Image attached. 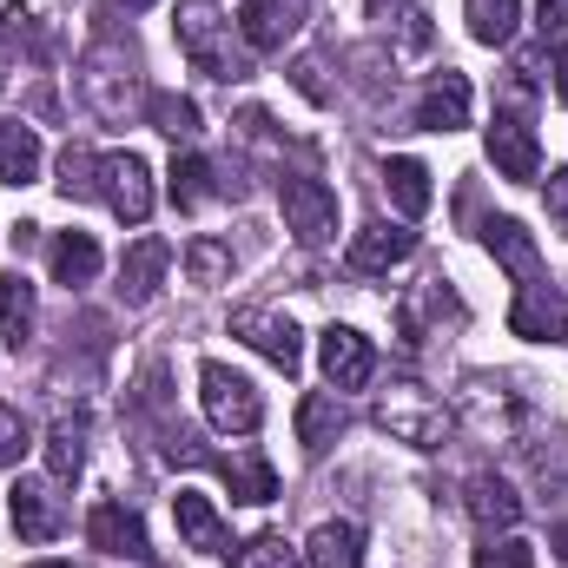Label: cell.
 <instances>
[{
  "mask_svg": "<svg viewBox=\"0 0 568 568\" xmlns=\"http://www.w3.org/2000/svg\"><path fill=\"white\" fill-rule=\"evenodd\" d=\"M542 27H549V33H562V27H568V0H542Z\"/></svg>",
  "mask_w": 568,
  "mask_h": 568,
  "instance_id": "obj_39",
  "label": "cell"
},
{
  "mask_svg": "<svg viewBox=\"0 0 568 568\" xmlns=\"http://www.w3.org/2000/svg\"><path fill=\"white\" fill-rule=\"evenodd\" d=\"M60 192L67 199H93V152H80V145L60 152Z\"/></svg>",
  "mask_w": 568,
  "mask_h": 568,
  "instance_id": "obj_35",
  "label": "cell"
},
{
  "mask_svg": "<svg viewBox=\"0 0 568 568\" xmlns=\"http://www.w3.org/2000/svg\"><path fill=\"white\" fill-rule=\"evenodd\" d=\"M165 265H172V245L165 239H140L126 258H120V291H126V304H145L159 278H165Z\"/></svg>",
  "mask_w": 568,
  "mask_h": 568,
  "instance_id": "obj_20",
  "label": "cell"
},
{
  "mask_svg": "<svg viewBox=\"0 0 568 568\" xmlns=\"http://www.w3.org/2000/svg\"><path fill=\"white\" fill-rule=\"evenodd\" d=\"M199 404H205V424L225 429V436H252L265 424V397L252 377H239L232 364H205L199 371Z\"/></svg>",
  "mask_w": 568,
  "mask_h": 568,
  "instance_id": "obj_4",
  "label": "cell"
},
{
  "mask_svg": "<svg viewBox=\"0 0 568 568\" xmlns=\"http://www.w3.org/2000/svg\"><path fill=\"white\" fill-rule=\"evenodd\" d=\"M371 417H377V429H390L410 449H443V436H449V410H443V397L424 390V384H390Z\"/></svg>",
  "mask_w": 568,
  "mask_h": 568,
  "instance_id": "obj_3",
  "label": "cell"
},
{
  "mask_svg": "<svg viewBox=\"0 0 568 568\" xmlns=\"http://www.w3.org/2000/svg\"><path fill=\"white\" fill-rule=\"evenodd\" d=\"M0 179L7 185H33L40 179V140H33V126H0Z\"/></svg>",
  "mask_w": 568,
  "mask_h": 568,
  "instance_id": "obj_28",
  "label": "cell"
},
{
  "mask_svg": "<svg viewBox=\"0 0 568 568\" xmlns=\"http://www.w3.org/2000/svg\"><path fill=\"white\" fill-rule=\"evenodd\" d=\"M80 469H87V436L73 424H53L47 429V476L53 483H73Z\"/></svg>",
  "mask_w": 568,
  "mask_h": 568,
  "instance_id": "obj_31",
  "label": "cell"
},
{
  "mask_svg": "<svg viewBox=\"0 0 568 568\" xmlns=\"http://www.w3.org/2000/svg\"><path fill=\"white\" fill-rule=\"evenodd\" d=\"M93 199H106L113 219L145 225L152 219V165L140 152H100L93 159Z\"/></svg>",
  "mask_w": 568,
  "mask_h": 568,
  "instance_id": "obj_6",
  "label": "cell"
},
{
  "mask_svg": "<svg viewBox=\"0 0 568 568\" xmlns=\"http://www.w3.org/2000/svg\"><path fill=\"white\" fill-rule=\"evenodd\" d=\"M556 100L568 106V40H562V53H556Z\"/></svg>",
  "mask_w": 568,
  "mask_h": 568,
  "instance_id": "obj_40",
  "label": "cell"
},
{
  "mask_svg": "<svg viewBox=\"0 0 568 568\" xmlns=\"http://www.w3.org/2000/svg\"><path fill=\"white\" fill-rule=\"evenodd\" d=\"M509 331L529 337V344H562L568 337V297L542 284H516V311H509Z\"/></svg>",
  "mask_w": 568,
  "mask_h": 568,
  "instance_id": "obj_9",
  "label": "cell"
},
{
  "mask_svg": "<svg viewBox=\"0 0 568 568\" xmlns=\"http://www.w3.org/2000/svg\"><path fill=\"white\" fill-rule=\"evenodd\" d=\"M542 199H549V225H556V232H568V165H562V172H549Z\"/></svg>",
  "mask_w": 568,
  "mask_h": 568,
  "instance_id": "obj_38",
  "label": "cell"
},
{
  "mask_svg": "<svg viewBox=\"0 0 568 568\" xmlns=\"http://www.w3.org/2000/svg\"><path fill=\"white\" fill-rule=\"evenodd\" d=\"M311 568H364V529L357 523H317L304 542Z\"/></svg>",
  "mask_w": 568,
  "mask_h": 568,
  "instance_id": "obj_19",
  "label": "cell"
},
{
  "mask_svg": "<svg viewBox=\"0 0 568 568\" xmlns=\"http://www.w3.org/2000/svg\"><path fill=\"white\" fill-rule=\"evenodd\" d=\"M483 245H489V258H496L516 284H542V252H536V239H529L516 219H489V225H483Z\"/></svg>",
  "mask_w": 568,
  "mask_h": 568,
  "instance_id": "obj_16",
  "label": "cell"
},
{
  "mask_svg": "<svg viewBox=\"0 0 568 568\" xmlns=\"http://www.w3.org/2000/svg\"><path fill=\"white\" fill-rule=\"evenodd\" d=\"M337 436H344V404L324 397V390H311V397L297 404V443H304V449H331Z\"/></svg>",
  "mask_w": 568,
  "mask_h": 568,
  "instance_id": "obj_26",
  "label": "cell"
},
{
  "mask_svg": "<svg viewBox=\"0 0 568 568\" xmlns=\"http://www.w3.org/2000/svg\"><path fill=\"white\" fill-rule=\"evenodd\" d=\"M410 252H417V232H410V225H390V219H377V225H364V232L351 239V272L377 278V272L404 265Z\"/></svg>",
  "mask_w": 568,
  "mask_h": 568,
  "instance_id": "obj_13",
  "label": "cell"
},
{
  "mask_svg": "<svg viewBox=\"0 0 568 568\" xmlns=\"http://www.w3.org/2000/svg\"><path fill=\"white\" fill-rule=\"evenodd\" d=\"M185 278L199 284V291L225 284V278H232V245H225V239H205V232H199V239L185 245Z\"/></svg>",
  "mask_w": 568,
  "mask_h": 568,
  "instance_id": "obj_29",
  "label": "cell"
},
{
  "mask_svg": "<svg viewBox=\"0 0 568 568\" xmlns=\"http://www.w3.org/2000/svg\"><path fill=\"white\" fill-rule=\"evenodd\" d=\"M232 568H297V549L284 536H252L245 549H232Z\"/></svg>",
  "mask_w": 568,
  "mask_h": 568,
  "instance_id": "obj_34",
  "label": "cell"
},
{
  "mask_svg": "<svg viewBox=\"0 0 568 568\" xmlns=\"http://www.w3.org/2000/svg\"><path fill=\"white\" fill-rule=\"evenodd\" d=\"M297 27H304V0H245L239 7V40L252 53H278Z\"/></svg>",
  "mask_w": 568,
  "mask_h": 568,
  "instance_id": "obj_12",
  "label": "cell"
},
{
  "mask_svg": "<svg viewBox=\"0 0 568 568\" xmlns=\"http://www.w3.org/2000/svg\"><path fill=\"white\" fill-rule=\"evenodd\" d=\"M27 568H73V562H27Z\"/></svg>",
  "mask_w": 568,
  "mask_h": 568,
  "instance_id": "obj_41",
  "label": "cell"
},
{
  "mask_svg": "<svg viewBox=\"0 0 568 568\" xmlns=\"http://www.w3.org/2000/svg\"><path fill=\"white\" fill-rule=\"evenodd\" d=\"M489 165L503 179H516V185L542 172V145H536V126L523 113H496V126H489Z\"/></svg>",
  "mask_w": 568,
  "mask_h": 568,
  "instance_id": "obj_10",
  "label": "cell"
},
{
  "mask_svg": "<svg viewBox=\"0 0 568 568\" xmlns=\"http://www.w3.org/2000/svg\"><path fill=\"white\" fill-rule=\"evenodd\" d=\"M410 120H417L424 133H456V126H469V80H463L456 67H443L424 87V100H417Z\"/></svg>",
  "mask_w": 568,
  "mask_h": 568,
  "instance_id": "obj_15",
  "label": "cell"
},
{
  "mask_svg": "<svg viewBox=\"0 0 568 568\" xmlns=\"http://www.w3.org/2000/svg\"><path fill=\"white\" fill-rule=\"evenodd\" d=\"M27 449H33V436H27V424H20V410L0 404V463H20Z\"/></svg>",
  "mask_w": 568,
  "mask_h": 568,
  "instance_id": "obj_37",
  "label": "cell"
},
{
  "mask_svg": "<svg viewBox=\"0 0 568 568\" xmlns=\"http://www.w3.org/2000/svg\"><path fill=\"white\" fill-rule=\"evenodd\" d=\"M80 93L93 100L100 120H133L140 106V53L126 40H100L80 67Z\"/></svg>",
  "mask_w": 568,
  "mask_h": 568,
  "instance_id": "obj_2",
  "label": "cell"
},
{
  "mask_svg": "<svg viewBox=\"0 0 568 568\" xmlns=\"http://www.w3.org/2000/svg\"><path fill=\"white\" fill-rule=\"evenodd\" d=\"M317 357H324V377H331L337 397H344V390H364V384L377 377V351H371V337L351 331V324H331V331L317 337Z\"/></svg>",
  "mask_w": 568,
  "mask_h": 568,
  "instance_id": "obj_7",
  "label": "cell"
},
{
  "mask_svg": "<svg viewBox=\"0 0 568 568\" xmlns=\"http://www.w3.org/2000/svg\"><path fill=\"white\" fill-rule=\"evenodd\" d=\"M0 33H7V47H13V53H27V60H47V53H53V47H47V33H40V20H33L27 7H7V13H0Z\"/></svg>",
  "mask_w": 568,
  "mask_h": 568,
  "instance_id": "obj_33",
  "label": "cell"
},
{
  "mask_svg": "<svg viewBox=\"0 0 568 568\" xmlns=\"http://www.w3.org/2000/svg\"><path fill=\"white\" fill-rule=\"evenodd\" d=\"M463 509H469V523H476V529H509V523L523 516V496H516L503 476H469Z\"/></svg>",
  "mask_w": 568,
  "mask_h": 568,
  "instance_id": "obj_17",
  "label": "cell"
},
{
  "mask_svg": "<svg viewBox=\"0 0 568 568\" xmlns=\"http://www.w3.org/2000/svg\"><path fill=\"white\" fill-rule=\"evenodd\" d=\"M179 53H185L192 73H205V80H245V73H252L245 47H232V20H219L212 0L179 7Z\"/></svg>",
  "mask_w": 568,
  "mask_h": 568,
  "instance_id": "obj_1",
  "label": "cell"
},
{
  "mask_svg": "<svg viewBox=\"0 0 568 568\" xmlns=\"http://www.w3.org/2000/svg\"><path fill=\"white\" fill-rule=\"evenodd\" d=\"M463 20L483 47H509L516 20H523V0H463Z\"/></svg>",
  "mask_w": 568,
  "mask_h": 568,
  "instance_id": "obj_25",
  "label": "cell"
},
{
  "mask_svg": "<svg viewBox=\"0 0 568 568\" xmlns=\"http://www.w3.org/2000/svg\"><path fill=\"white\" fill-rule=\"evenodd\" d=\"M145 113H152V126H159L165 140H199V106H192L185 93H152Z\"/></svg>",
  "mask_w": 568,
  "mask_h": 568,
  "instance_id": "obj_32",
  "label": "cell"
},
{
  "mask_svg": "<svg viewBox=\"0 0 568 568\" xmlns=\"http://www.w3.org/2000/svg\"><path fill=\"white\" fill-rule=\"evenodd\" d=\"M384 7H390V0H371V13H384Z\"/></svg>",
  "mask_w": 568,
  "mask_h": 568,
  "instance_id": "obj_42",
  "label": "cell"
},
{
  "mask_svg": "<svg viewBox=\"0 0 568 568\" xmlns=\"http://www.w3.org/2000/svg\"><path fill=\"white\" fill-rule=\"evenodd\" d=\"M278 212L297 245H331L337 239V192L311 172H278Z\"/></svg>",
  "mask_w": 568,
  "mask_h": 568,
  "instance_id": "obj_5",
  "label": "cell"
},
{
  "mask_svg": "<svg viewBox=\"0 0 568 568\" xmlns=\"http://www.w3.org/2000/svg\"><path fill=\"white\" fill-rule=\"evenodd\" d=\"M232 337H245L258 357H272L284 377H297V364H304V337H297V324L278 317V311H239L232 317Z\"/></svg>",
  "mask_w": 568,
  "mask_h": 568,
  "instance_id": "obj_8",
  "label": "cell"
},
{
  "mask_svg": "<svg viewBox=\"0 0 568 568\" xmlns=\"http://www.w3.org/2000/svg\"><path fill=\"white\" fill-rule=\"evenodd\" d=\"M172 516H179V536H185V549H199V556H219V549H225V523H219L212 496H199V489H179V496H172Z\"/></svg>",
  "mask_w": 568,
  "mask_h": 568,
  "instance_id": "obj_18",
  "label": "cell"
},
{
  "mask_svg": "<svg viewBox=\"0 0 568 568\" xmlns=\"http://www.w3.org/2000/svg\"><path fill=\"white\" fill-rule=\"evenodd\" d=\"M33 317H40V304H33V284L20 278V272H7L0 278V344H27L33 337Z\"/></svg>",
  "mask_w": 568,
  "mask_h": 568,
  "instance_id": "obj_24",
  "label": "cell"
},
{
  "mask_svg": "<svg viewBox=\"0 0 568 568\" xmlns=\"http://www.w3.org/2000/svg\"><path fill=\"white\" fill-rule=\"evenodd\" d=\"M476 568H536V549H529V542H516V536H503V542L476 549Z\"/></svg>",
  "mask_w": 568,
  "mask_h": 568,
  "instance_id": "obj_36",
  "label": "cell"
},
{
  "mask_svg": "<svg viewBox=\"0 0 568 568\" xmlns=\"http://www.w3.org/2000/svg\"><path fill=\"white\" fill-rule=\"evenodd\" d=\"M384 192H390V205L404 212V219H424L429 212V165L424 159H384Z\"/></svg>",
  "mask_w": 568,
  "mask_h": 568,
  "instance_id": "obj_22",
  "label": "cell"
},
{
  "mask_svg": "<svg viewBox=\"0 0 568 568\" xmlns=\"http://www.w3.org/2000/svg\"><path fill=\"white\" fill-rule=\"evenodd\" d=\"M219 476L232 483L239 503H272V496H278V476H272L265 456H219Z\"/></svg>",
  "mask_w": 568,
  "mask_h": 568,
  "instance_id": "obj_27",
  "label": "cell"
},
{
  "mask_svg": "<svg viewBox=\"0 0 568 568\" xmlns=\"http://www.w3.org/2000/svg\"><path fill=\"white\" fill-rule=\"evenodd\" d=\"M7 516L27 542H53L67 529V503L53 496V483H13L7 489Z\"/></svg>",
  "mask_w": 568,
  "mask_h": 568,
  "instance_id": "obj_11",
  "label": "cell"
},
{
  "mask_svg": "<svg viewBox=\"0 0 568 568\" xmlns=\"http://www.w3.org/2000/svg\"><path fill=\"white\" fill-rule=\"evenodd\" d=\"M47 265H53V278L67 284H93L100 278V245H93V232H53V245H47Z\"/></svg>",
  "mask_w": 568,
  "mask_h": 568,
  "instance_id": "obj_21",
  "label": "cell"
},
{
  "mask_svg": "<svg viewBox=\"0 0 568 568\" xmlns=\"http://www.w3.org/2000/svg\"><path fill=\"white\" fill-rule=\"evenodd\" d=\"M424 317H463L456 291H449L443 278H424V284H417V297H404V311H397V324H404V344H424Z\"/></svg>",
  "mask_w": 568,
  "mask_h": 568,
  "instance_id": "obj_23",
  "label": "cell"
},
{
  "mask_svg": "<svg viewBox=\"0 0 568 568\" xmlns=\"http://www.w3.org/2000/svg\"><path fill=\"white\" fill-rule=\"evenodd\" d=\"M165 179H172L165 192H172V205H179V212H199V205L212 199V165H205L199 152H185V159H172V172H165Z\"/></svg>",
  "mask_w": 568,
  "mask_h": 568,
  "instance_id": "obj_30",
  "label": "cell"
},
{
  "mask_svg": "<svg viewBox=\"0 0 568 568\" xmlns=\"http://www.w3.org/2000/svg\"><path fill=\"white\" fill-rule=\"evenodd\" d=\"M126 7H152V0H126Z\"/></svg>",
  "mask_w": 568,
  "mask_h": 568,
  "instance_id": "obj_43",
  "label": "cell"
},
{
  "mask_svg": "<svg viewBox=\"0 0 568 568\" xmlns=\"http://www.w3.org/2000/svg\"><path fill=\"white\" fill-rule=\"evenodd\" d=\"M87 542L100 556H120V562H145V523L126 509V503H100L87 516Z\"/></svg>",
  "mask_w": 568,
  "mask_h": 568,
  "instance_id": "obj_14",
  "label": "cell"
}]
</instances>
